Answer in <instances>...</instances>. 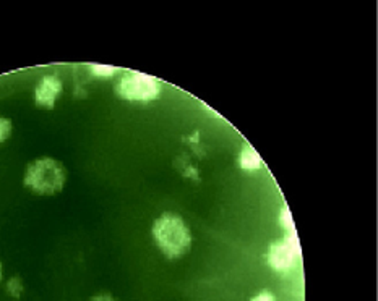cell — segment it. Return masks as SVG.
<instances>
[{
  "label": "cell",
  "instance_id": "1",
  "mask_svg": "<svg viewBox=\"0 0 378 301\" xmlns=\"http://www.w3.org/2000/svg\"><path fill=\"white\" fill-rule=\"evenodd\" d=\"M153 239L166 258L177 259L190 251L192 234L184 219L164 212L153 224Z\"/></svg>",
  "mask_w": 378,
  "mask_h": 301
},
{
  "label": "cell",
  "instance_id": "2",
  "mask_svg": "<svg viewBox=\"0 0 378 301\" xmlns=\"http://www.w3.org/2000/svg\"><path fill=\"white\" fill-rule=\"evenodd\" d=\"M67 182V170L59 160L39 158L26 167L25 187L36 195H55L62 191Z\"/></svg>",
  "mask_w": 378,
  "mask_h": 301
},
{
  "label": "cell",
  "instance_id": "3",
  "mask_svg": "<svg viewBox=\"0 0 378 301\" xmlns=\"http://www.w3.org/2000/svg\"><path fill=\"white\" fill-rule=\"evenodd\" d=\"M161 91V83L158 80L143 73H127L116 84L117 96L125 101H156Z\"/></svg>",
  "mask_w": 378,
  "mask_h": 301
},
{
  "label": "cell",
  "instance_id": "4",
  "mask_svg": "<svg viewBox=\"0 0 378 301\" xmlns=\"http://www.w3.org/2000/svg\"><path fill=\"white\" fill-rule=\"evenodd\" d=\"M62 91H64L62 81L55 75H45V77L39 80L36 89H34V102H36L38 107L54 109Z\"/></svg>",
  "mask_w": 378,
  "mask_h": 301
},
{
  "label": "cell",
  "instance_id": "5",
  "mask_svg": "<svg viewBox=\"0 0 378 301\" xmlns=\"http://www.w3.org/2000/svg\"><path fill=\"white\" fill-rule=\"evenodd\" d=\"M296 251L292 248L291 241H281L274 243L268 254V261H270L271 268L276 270H288L294 266Z\"/></svg>",
  "mask_w": 378,
  "mask_h": 301
},
{
  "label": "cell",
  "instance_id": "6",
  "mask_svg": "<svg viewBox=\"0 0 378 301\" xmlns=\"http://www.w3.org/2000/svg\"><path fill=\"white\" fill-rule=\"evenodd\" d=\"M239 164L245 170H256L261 167V159H260V155L255 153V149H252L250 146H245L242 150H240Z\"/></svg>",
  "mask_w": 378,
  "mask_h": 301
},
{
  "label": "cell",
  "instance_id": "7",
  "mask_svg": "<svg viewBox=\"0 0 378 301\" xmlns=\"http://www.w3.org/2000/svg\"><path fill=\"white\" fill-rule=\"evenodd\" d=\"M11 120L0 117V143H4L5 140H9L11 135Z\"/></svg>",
  "mask_w": 378,
  "mask_h": 301
},
{
  "label": "cell",
  "instance_id": "8",
  "mask_svg": "<svg viewBox=\"0 0 378 301\" xmlns=\"http://www.w3.org/2000/svg\"><path fill=\"white\" fill-rule=\"evenodd\" d=\"M7 288H9V293L11 295V297L18 298L20 295H21V292H23V283H21L20 277H14V279L9 282Z\"/></svg>",
  "mask_w": 378,
  "mask_h": 301
},
{
  "label": "cell",
  "instance_id": "9",
  "mask_svg": "<svg viewBox=\"0 0 378 301\" xmlns=\"http://www.w3.org/2000/svg\"><path fill=\"white\" fill-rule=\"evenodd\" d=\"M91 70L96 75V77H112L116 73V68L112 67H106V65H93Z\"/></svg>",
  "mask_w": 378,
  "mask_h": 301
},
{
  "label": "cell",
  "instance_id": "10",
  "mask_svg": "<svg viewBox=\"0 0 378 301\" xmlns=\"http://www.w3.org/2000/svg\"><path fill=\"white\" fill-rule=\"evenodd\" d=\"M252 301H276V298H274V295L270 292H261L260 295H256V297Z\"/></svg>",
  "mask_w": 378,
  "mask_h": 301
},
{
  "label": "cell",
  "instance_id": "11",
  "mask_svg": "<svg viewBox=\"0 0 378 301\" xmlns=\"http://www.w3.org/2000/svg\"><path fill=\"white\" fill-rule=\"evenodd\" d=\"M91 301H116L114 300L111 295H107V293H101V295H96V297L91 300Z\"/></svg>",
  "mask_w": 378,
  "mask_h": 301
},
{
  "label": "cell",
  "instance_id": "12",
  "mask_svg": "<svg viewBox=\"0 0 378 301\" xmlns=\"http://www.w3.org/2000/svg\"><path fill=\"white\" fill-rule=\"evenodd\" d=\"M0 279H2V264H0Z\"/></svg>",
  "mask_w": 378,
  "mask_h": 301
}]
</instances>
